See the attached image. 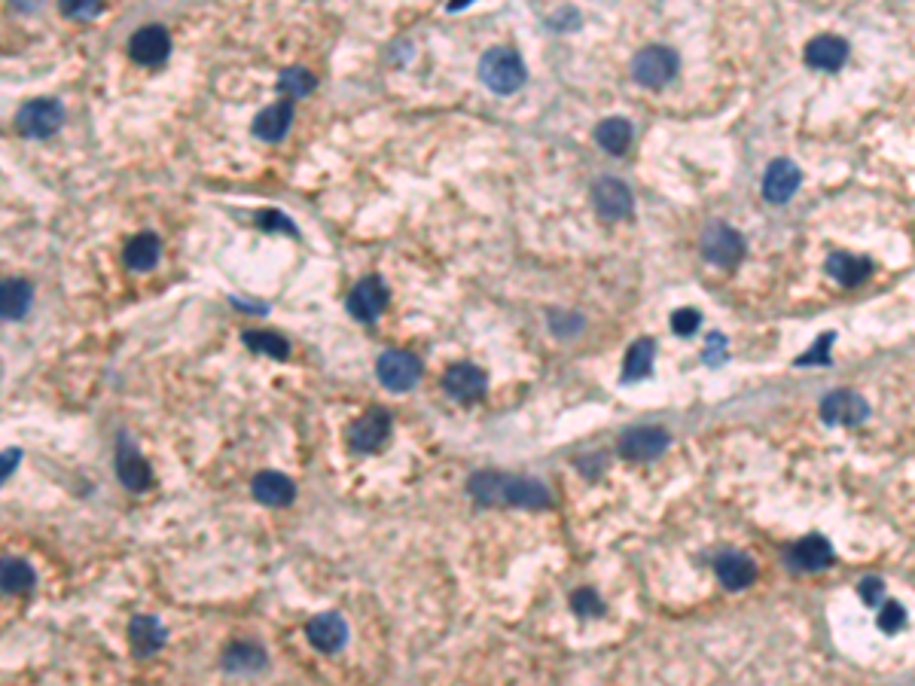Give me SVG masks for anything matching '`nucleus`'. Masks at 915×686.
Returning a JSON list of instances; mask_svg holds the SVG:
<instances>
[{
	"label": "nucleus",
	"mask_w": 915,
	"mask_h": 686,
	"mask_svg": "<svg viewBox=\"0 0 915 686\" xmlns=\"http://www.w3.org/2000/svg\"><path fill=\"white\" fill-rule=\"evenodd\" d=\"M870 415V406L861 394L854 391H833L821 400V418L827 424H845V427H854L861 424L864 418Z\"/></svg>",
	"instance_id": "2eb2a0df"
},
{
	"label": "nucleus",
	"mask_w": 915,
	"mask_h": 686,
	"mask_svg": "<svg viewBox=\"0 0 915 686\" xmlns=\"http://www.w3.org/2000/svg\"><path fill=\"white\" fill-rule=\"evenodd\" d=\"M592 205H595V211H598L604 220H623V217L632 214L635 199H632V190H629V186H626L623 180H617V177H601V180H595V186H592Z\"/></svg>",
	"instance_id": "6e6552de"
},
{
	"label": "nucleus",
	"mask_w": 915,
	"mask_h": 686,
	"mask_svg": "<svg viewBox=\"0 0 915 686\" xmlns=\"http://www.w3.org/2000/svg\"><path fill=\"white\" fill-rule=\"evenodd\" d=\"M263 665H266V653L251 641H235L223 650V668L232 674H254Z\"/></svg>",
	"instance_id": "393cba45"
},
{
	"label": "nucleus",
	"mask_w": 915,
	"mask_h": 686,
	"mask_svg": "<svg viewBox=\"0 0 915 686\" xmlns=\"http://www.w3.org/2000/svg\"><path fill=\"white\" fill-rule=\"evenodd\" d=\"M827 272H830L833 281H839L845 287H854L870 275V263L864 257H854V254H833L827 260Z\"/></svg>",
	"instance_id": "bb28decb"
},
{
	"label": "nucleus",
	"mask_w": 915,
	"mask_h": 686,
	"mask_svg": "<svg viewBox=\"0 0 915 686\" xmlns=\"http://www.w3.org/2000/svg\"><path fill=\"white\" fill-rule=\"evenodd\" d=\"M830 561H833V546L818 534L803 537L787 549V565L797 571H824Z\"/></svg>",
	"instance_id": "f3484780"
},
{
	"label": "nucleus",
	"mask_w": 915,
	"mask_h": 686,
	"mask_svg": "<svg viewBox=\"0 0 915 686\" xmlns=\"http://www.w3.org/2000/svg\"><path fill=\"white\" fill-rule=\"evenodd\" d=\"M251 491H254V497L263 507H290L296 501L293 479L284 476V473H275V470L257 473L254 482H251Z\"/></svg>",
	"instance_id": "a211bd4d"
},
{
	"label": "nucleus",
	"mask_w": 915,
	"mask_h": 686,
	"mask_svg": "<svg viewBox=\"0 0 915 686\" xmlns=\"http://www.w3.org/2000/svg\"><path fill=\"white\" fill-rule=\"evenodd\" d=\"M903 622H906V610H903L897 601H891V604L882 607V613H879V629H882V632L894 635V632L903 629Z\"/></svg>",
	"instance_id": "72a5a7b5"
},
{
	"label": "nucleus",
	"mask_w": 915,
	"mask_h": 686,
	"mask_svg": "<svg viewBox=\"0 0 915 686\" xmlns=\"http://www.w3.org/2000/svg\"><path fill=\"white\" fill-rule=\"evenodd\" d=\"M675 74H678V55L668 46L653 43V46H644L641 52H635V58H632V77L641 86L659 89Z\"/></svg>",
	"instance_id": "20e7f679"
},
{
	"label": "nucleus",
	"mask_w": 915,
	"mask_h": 686,
	"mask_svg": "<svg viewBox=\"0 0 915 686\" xmlns=\"http://www.w3.org/2000/svg\"><path fill=\"white\" fill-rule=\"evenodd\" d=\"M485 388H488V379H485V372L476 363H452L443 372V391L452 400L473 403V400H479L485 394Z\"/></svg>",
	"instance_id": "9b49d317"
},
{
	"label": "nucleus",
	"mask_w": 915,
	"mask_h": 686,
	"mask_svg": "<svg viewBox=\"0 0 915 686\" xmlns=\"http://www.w3.org/2000/svg\"><path fill=\"white\" fill-rule=\"evenodd\" d=\"M31 302H34V287L25 278H7L4 281V290H0V311H4V321L25 318Z\"/></svg>",
	"instance_id": "b1692460"
},
{
	"label": "nucleus",
	"mask_w": 915,
	"mask_h": 686,
	"mask_svg": "<svg viewBox=\"0 0 915 686\" xmlns=\"http://www.w3.org/2000/svg\"><path fill=\"white\" fill-rule=\"evenodd\" d=\"M315 86H318L315 74L305 68H284L278 77V92L284 98H305L309 92H315Z\"/></svg>",
	"instance_id": "7c9ffc66"
},
{
	"label": "nucleus",
	"mask_w": 915,
	"mask_h": 686,
	"mask_svg": "<svg viewBox=\"0 0 915 686\" xmlns=\"http://www.w3.org/2000/svg\"><path fill=\"white\" fill-rule=\"evenodd\" d=\"M391 412L388 409H366L351 427H348V443L354 452H363V455H373L379 452L388 436H391Z\"/></svg>",
	"instance_id": "39448f33"
},
{
	"label": "nucleus",
	"mask_w": 915,
	"mask_h": 686,
	"mask_svg": "<svg viewBox=\"0 0 915 686\" xmlns=\"http://www.w3.org/2000/svg\"><path fill=\"white\" fill-rule=\"evenodd\" d=\"M424 363L418 354L403 351V348H391L376 360V376L388 391H412L421 382Z\"/></svg>",
	"instance_id": "7ed1b4c3"
},
{
	"label": "nucleus",
	"mask_w": 915,
	"mask_h": 686,
	"mask_svg": "<svg viewBox=\"0 0 915 686\" xmlns=\"http://www.w3.org/2000/svg\"><path fill=\"white\" fill-rule=\"evenodd\" d=\"M501 504L525 507V510H543L553 504V494L540 479L531 476H504L501 479Z\"/></svg>",
	"instance_id": "9d476101"
},
{
	"label": "nucleus",
	"mask_w": 915,
	"mask_h": 686,
	"mask_svg": "<svg viewBox=\"0 0 915 686\" xmlns=\"http://www.w3.org/2000/svg\"><path fill=\"white\" fill-rule=\"evenodd\" d=\"M61 10H65V16H95V13H101V4H89V7H83V4H80V7L65 4Z\"/></svg>",
	"instance_id": "e433bc0d"
},
{
	"label": "nucleus",
	"mask_w": 915,
	"mask_h": 686,
	"mask_svg": "<svg viewBox=\"0 0 915 686\" xmlns=\"http://www.w3.org/2000/svg\"><path fill=\"white\" fill-rule=\"evenodd\" d=\"M159 254H162L159 238H156L153 232H141V235H135V238L126 244V251H122V260H126V266H129L132 272H150V269L159 263Z\"/></svg>",
	"instance_id": "5701e85b"
},
{
	"label": "nucleus",
	"mask_w": 915,
	"mask_h": 686,
	"mask_svg": "<svg viewBox=\"0 0 915 686\" xmlns=\"http://www.w3.org/2000/svg\"><path fill=\"white\" fill-rule=\"evenodd\" d=\"M702 254L714 266H736L745 257V238L726 223H711L702 232Z\"/></svg>",
	"instance_id": "0eeeda50"
},
{
	"label": "nucleus",
	"mask_w": 915,
	"mask_h": 686,
	"mask_svg": "<svg viewBox=\"0 0 915 686\" xmlns=\"http://www.w3.org/2000/svg\"><path fill=\"white\" fill-rule=\"evenodd\" d=\"M653 354H656V345L653 339H638L629 354H626V363H623V382H638L644 379L650 366H653Z\"/></svg>",
	"instance_id": "c85d7f7f"
},
{
	"label": "nucleus",
	"mask_w": 915,
	"mask_h": 686,
	"mask_svg": "<svg viewBox=\"0 0 915 686\" xmlns=\"http://www.w3.org/2000/svg\"><path fill=\"white\" fill-rule=\"evenodd\" d=\"M571 607H574V613H580V616H601V613H604V601H601L598 592H592V589H577V592L571 595Z\"/></svg>",
	"instance_id": "2f4dec72"
},
{
	"label": "nucleus",
	"mask_w": 915,
	"mask_h": 686,
	"mask_svg": "<svg viewBox=\"0 0 915 686\" xmlns=\"http://www.w3.org/2000/svg\"><path fill=\"white\" fill-rule=\"evenodd\" d=\"M129 644H132V653L138 659H147L165 644V626L156 616L141 613L129 622Z\"/></svg>",
	"instance_id": "412c9836"
},
{
	"label": "nucleus",
	"mask_w": 915,
	"mask_h": 686,
	"mask_svg": "<svg viewBox=\"0 0 915 686\" xmlns=\"http://www.w3.org/2000/svg\"><path fill=\"white\" fill-rule=\"evenodd\" d=\"M61 122H65V110L55 98H34L28 104L19 107L16 113V129L19 135L31 138V141H43V138H52Z\"/></svg>",
	"instance_id": "f03ea898"
},
{
	"label": "nucleus",
	"mask_w": 915,
	"mask_h": 686,
	"mask_svg": "<svg viewBox=\"0 0 915 686\" xmlns=\"http://www.w3.org/2000/svg\"><path fill=\"white\" fill-rule=\"evenodd\" d=\"M595 141L601 150H607L610 156H623L632 144V126L629 119L623 116H607L601 126L595 129Z\"/></svg>",
	"instance_id": "a878e982"
},
{
	"label": "nucleus",
	"mask_w": 915,
	"mask_h": 686,
	"mask_svg": "<svg viewBox=\"0 0 915 686\" xmlns=\"http://www.w3.org/2000/svg\"><path fill=\"white\" fill-rule=\"evenodd\" d=\"M668 433L662 427L653 424H641V427H629L620 436V455L629 461H653L668 449Z\"/></svg>",
	"instance_id": "1a4fd4ad"
},
{
	"label": "nucleus",
	"mask_w": 915,
	"mask_h": 686,
	"mask_svg": "<svg viewBox=\"0 0 915 686\" xmlns=\"http://www.w3.org/2000/svg\"><path fill=\"white\" fill-rule=\"evenodd\" d=\"M37 583V574L28 561L22 558H4V565H0V586H4L7 595H19V592H28L31 586Z\"/></svg>",
	"instance_id": "cd10ccee"
},
{
	"label": "nucleus",
	"mask_w": 915,
	"mask_h": 686,
	"mask_svg": "<svg viewBox=\"0 0 915 686\" xmlns=\"http://www.w3.org/2000/svg\"><path fill=\"white\" fill-rule=\"evenodd\" d=\"M257 226H260V229H275V232L284 229L287 235H296L293 220L284 217V214H278V211H260V214H257Z\"/></svg>",
	"instance_id": "f704fd0d"
},
{
	"label": "nucleus",
	"mask_w": 915,
	"mask_h": 686,
	"mask_svg": "<svg viewBox=\"0 0 915 686\" xmlns=\"http://www.w3.org/2000/svg\"><path fill=\"white\" fill-rule=\"evenodd\" d=\"M699 321H702V315L696 308H678L675 315H671V330H675L678 336H690V333L699 330Z\"/></svg>",
	"instance_id": "473e14b6"
},
{
	"label": "nucleus",
	"mask_w": 915,
	"mask_h": 686,
	"mask_svg": "<svg viewBox=\"0 0 915 686\" xmlns=\"http://www.w3.org/2000/svg\"><path fill=\"white\" fill-rule=\"evenodd\" d=\"M305 635H309V644L321 653H339L348 644V622L342 619V613H318L309 619L305 626Z\"/></svg>",
	"instance_id": "f8f14e48"
},
{
	"label": "nucleus",
	"mask_w": 915,
	"mask_h": 686,
	"mask_svg": "<svg viewBox=\"0 0 915 686\" xmlns=\"http://www.w3.org/2000/svg\"><path fill=\"white\" fill-rule=\"evenodd\" d=\"M241 339H244V345H248L251 351H257V354H269V357H275V360H284V357L290 354L287 339H284V336H278V333H272V330H248V333H244Z\"/></svg>",
	"instance_id": "c756f323"
},
{
	"label": "nucleus",
	"mask_w": 915,
	"mask_h": 686,
	"mask_svg": "<svg viewBox=\"0 0 915 686\" xmlns=\"http://www.w3.org/2000/svg\"><path fill=\"white\" fill-rule=\"evenodd\" d=\"M861 598L870 604V607H876L879 601H882V595H885V583L879 580V577H867V580H861Z\"/></svg>",
	"instance_id": "c9c22d12"
},
{
	"label": "nucleus",
	"mask_w": 915,
	"mask_h": 686,
	"mask_svg": "<svg viewBox=\"0 0 915 686\" xmlns=\"http://www.w3.org/2000/svg\"><path fill=\"white\" fill-rule=\"evenodd\" d=\"M388 299H391L388 284H385L382 278L370 275V278H363V281L354 284V290H351L348 299H345V308H348V315H351L354 321H360V324H373V321L382 315V311L388 308Z\"/></svg>",
	"instance_id": "423d86ee"
},
{
	"label": "nucleus",
	"mask_w": 915,
	"mask_h": 686,
	"mask_svg": "<svg viewBox=\"0 0 915 686\" xmlns=\"http://www.w3.org/2000/svg\"><path fill=\"white\" fill-rule=\"evenodd\" d=\"M717 577L726 589L739 592V589H745L757 580V565L742 552H726V555L717 558Z\"/></svg>",
	"instance_id": "4be33fe9"
},
{
	"label": "nucleus",
	"mask_w": 915,
	"mask_h": 686,
	"mask_svg": "<svg viewBox=\"0 0 915 686\" xmlns=\"http://www.w3.org/2000/svg\"><path fill=\"white\" fill-rule=\"evenodd\" d=\"M116 476H119V482L126 485L129 491H144L153 482V470H150L147 458L129 443V436H119V446H116Z\"/></svg>",
	"instance_id": "ddd939ff"
},
{
	"label": "nucleus",
	"mask_w": 915,
	"mask_h": 686,
	"mask_svg": "<svg viewBox=\"0 0 915 686\" xmlns=\"http://www.w3.org/2000/svg\"><path fill=\"white\" fill-rule=\"evenodd\" d=\"M845 58H848V43L836 34H818L806 46L809 68H818V71H836L845 65Z\"/></svg>",
	"instance_id": "aec40b11"
},
{
	"label": "nucleus",
	"mask_w": 915,
	"mask_h": 686,
	"mask_svg": "<svg viewBox=\"0 0 915 686\" xmlns=\"http://www.w3.org/2000/svg\"><path fill=\"white\" fill-rule=\"evenodd\" d=\"M171 52V37L162 25H144L129 37V55L138 65H162Z\"/></svg>",
	"instance_id": "4468645a"
},
{
	"label": "nucleus",
	"mask_w": 915,
	"mask_h": 686,
	"mask_svg": "<svg viewBox=\"0 0 915 686\" xmlns=\"http://www.w3.org/2000/svg\"><path fill=\"white\" fill-rule=\"evenodd\" d=\"M290 126H293V104L290 101H278V104H272V107L257 113L251 132H254V138H260L266 144H278V141L287 138Z\"/></svg>",
	"instance_id": "6ab92c4d"
},
{
	"label": "nucleus",
	"mask_w": 915,
	"mask_h": 686,
	"mask_svg": "<svg viewBox=\"0 0 915 686\" xmlns=\"http://www.w3.org/2000/svg\"><path fill=\"white\" fill-rule=\"evenodd\" d=\"M800 180H803V174H800V168L793 165L790 159H775L766 168V174H763V196H766V202H775V205L787 202L793 193L800 190Z\"/></svg>",
	"instance_id": "dca6fc26"
},
{
	"label": "nucleus",
	"mask_w": 915,
	"mask_h": 686,
	"mask_svg": "<svg viewBox=\"0 0 915 686\" xmlns=\"http://www.w3.org/2000/svg\"><path fill=\"white\" fill-rule=\"evenodd\" d=\"M479 80L485 83V89H492L495 95H513L525 86L528 71H525V61L516 49L495 46L479 58Z\"/></svg>",
	"instance_id": "f257e3e1"
}]
</instances>
